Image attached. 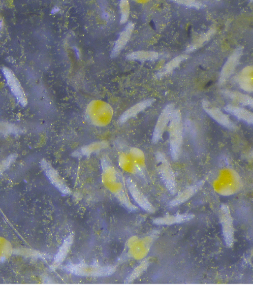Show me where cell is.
Returning a JSON list of instances; mask_svg holds the SVG:
<instances>
[{
    "label": "cell",
    "instance_id": "6da1fadb",
    "mask_svg": "<svg viewBox=\"0 0 253 285\" xmlns=\"http://www.w3.org/2000/svg\"><path fill=\"white\" fill-rule=\"evenodd\" d=\"M102 181L123 206L129 210H136V207L125 192V179L120 176L115 167L106 159L102 160Z\"/></svg>",
    "mask_w": 253,
    "mask_h": 285
},
{
    "label": "cell",
    "instance_id": "7a4b0ae2",
    "mask_svg": "<svg viewBox=\"0 0 253 285\" xmlns=\"http://www.w3.org/2000/svg\"><path fill=\"white\" fill-rule=\"evenodd\" d=\"M213 187L215 191L221 195H232L241 189L242 181L235 170L225 168L218 173L214 180Z\"/></svg>",
    "mask_w": 253,
    "mask_h": 285
},
{
    "label": "cell",
    "instance_id": "3957f363",
    "mask_svg": "<svg viewBox=\"0 0 253 285\" xmlns=\"http://www.w3.org/2000/svg\"><path fill=\"white\" fill-rule=\"evenodd\" d=\"M86 115L93 125L103 127L110 123L113 116V110L108 103L101 100H94L87 106Z\"/></svg>",
    "mask_w": 253,
    "mask_h": 285
},
{
    "label": "cell",
    "instance_id": "277c9868",
    "mask_svg": "<svg viewBox=\"0 0 253 285\" xmlns=\"http://www.w3.org/2000/svg\"><path fill=\"white\" fill-rule=\"evenodd\" d=\"M169 140L170 150L173 159L179 157L182 145V122L181 114L178 110H174L169 122Z\"/></svg>",
    "mask_w": 253,
    "mask_h": 285
},
{
    "label": "cell",
    "instance_id": "5b68a950",
    "mask_svg": "<svg viewBox=\"0 0 253 285\" xmlns=\"http://www.w3.org/2000/svg\"><path fill=\"white\" fill-rule=\"evenodd\" d=\"M219 217H220L221 226H222V232H223L225 243L228 247H232L234 244V227H233V220L231 217V213L227 205H221V208L219 211Z\"/></svg>",
    "mask_w": 253,
    "mask_h": 285
},
{
    "label": "cell",
    "instance_id": "8992f818",
    "mask_svg": "<svg viewBox=\"0 0 253 285\" xmlns=\"http://www.w3.org/2000/svg\"><path fill=\"white\" fill-rule=\"evenodd\" d=\"M154 235H150L144 238H130L128 241L129 254L135 259H141L146 256L150 250V246L154 240Z\"/></svg>",
    "mask_w": 253,
    "mask_h": 285
},
{
    "label": "cell",
    "instance_id": "52a82bcc",
    "mask_svg": "<svg viewBox=\"0 0 253 285\" xmlns=\"http://www.w3.org/2000/svg\"><path fill=\"white\" fill-rule=\"evenodd\" d=\"M67 270L82 276H106L114 272L115 267H104L96 265H85V264H73L65 267Z\"/></svg>",
    "mask_w": 253,
    "mask_h": 285
},
{
    "label": "cell",
    "instance_id": "ba28073f",
    "mask_svg": "<svg viewBox=\"0 0 253 285\" xmlns=\"http://www.w3.org/2000/svg\"><path fill=\"white\" fill-rule=\"evenodd\" d=\"M157 163H158V170L164 181V184L168 188L169 191L174 192L176 190V183L173 170L167 161L166 157L162 153L157 154Z\"/></svg>",
    "mask_w": 253,
    "mask_h": 285
},
{
    "label": "cell",
    "instance_id": "9c48e42d",
    "mask_svg": "<svg viewBox=\"0 0 253 285\" xmlns=\"http://www.w3.org/2000/svg\"><path fill=\"white\" fill-rule=\"evenodd\" d=\"M173 111H174V105L168 104L161 112V114H160L159 118H158L157 123L155 125V129L153 132V142H157L162 137L168 123L170 122Z\"/></svg>",
    "mask_w": 253,
    "mask_h": 285
},
{
    "label": "cell",
    "instance_id": "30bf717a",
    "mask_svg": "<svg viewBox=\"0 0 253 285\" xmlns=\"http://www.w3.org/2000/svg\"><path fill=\"white\" fill-rule=\"evenodd\" d=\"M242 47H238L233 51V53L230 55V57L227 59L226 63L224 64L222 70H221L220 74V83H224L235 71L236 66L238 65L239 60L242 55Z\"/></svg>",
    "mask_w": 253,
    "mask_h": 285
},
{
    "label": "cell",
    "instance_id": "8fae6325",
    "mask_svg": "<svg viewBox=\"0 0 253 285\" xmlns=\"http://www.w3.org/2000/svg\"><path fill=\"white\" fill-rule=\"evenodd\" d=\"M41 166H42L43 170L45 171L47 177L51 181V183L59 190L60 192H62L63 194H67L70 192L69 187L65 184V182L63 181V179L60 177V175L57 173V171L48 162H46L45 160H42Z\"/></svg>",
    "mask_w": 253,
    "mask_h": 285
},
{
    "label": "cell",
    "instance_id": "7c38bea8",
    "mask_svg": "<svg viewBox=\"0 0 253 285\" xmlns=\"http://www.w3.org/2000/svg\"><path fill=\"white\" fill-rule=\"evenodd\" d=\"M3 73L4 76L6 78V82L8 84V86L10 87L11 91L13 92V94L15 95V97L17 99V101L22 104L25 105L27 100H26V96H25V93L21 87L20 82L18 81V79L16 78V76L12 73V71L8 68H3Z\"/></svg>",
    "mask_w": 253,
    "mask_h": 285
},
{
    "label": "cell",
    "instance_id": "4fadbf2b",
    "mask_svg": "<svg viewBox=\"0 0 253 285\" xmlns=\"http://www.w3.org/2000/svg\"><path fill=\"white\" fill-rule=\"evenodd\" d=\"M203 108L212 118H214L221 125H223L224 127H226L230 130L236 129L235 124L229 119V117L227 115H225L223 112H221V110L219 108L213 106L209 102H203Z\"/></svg>",
    "mask_w": 253,
    "mask_h": 285
},
{
    "label": "cell",
    "instance_id": "5bb4252c",
    "mask_svg": "<svg viewBox=\"0 0 253 285\" xmlns=\"http://www.w3.org/2000/svg\"><path fill=\"white\" fill-rule=\"evenodd\" d=\"M125 183L126 186H127L129 192L131 193L133 199L135 200V202L138 203L139 206H141L144 210L148 211V212H154L155 209L153 207V205L149 202V200L144 196V194L140 191L138 189V187L132 182L131 179H125Z\"/></svg>",
    "mask_w": 253,
    "mask_h": 285
},
{
    "label": "cell",
    "instance_id": "9a60e30c",
    "mask_svg": "<svg viewBox=\"0 0 253 285\" xmlns=\"http://www.w3.org/2000/svg\"><path fill=\"white\" fill-rule=\"evenodd\" d=\"M119 165L126 172L132 173V174L143 175L144 170L139 167V165L133 159V157L131 156V154L129 152L128 153H121L119 155Z\"/></svg>",
    "mask_w": 253,
    "mask_h": 285
},
{
    "label": "cell",
    "instance_id": "2e32d148",
    "mask_svg": "<svg viewBox=\"0 0 253 285\" xmlns=\"http://www.w3.org/2000/svg\"><path fill=\"white\" fill-rule=\"evenodd\" d=\"M238 85L247 92H253V66L243 68L237 75Z\"/></svg>",
    "mask_w": 253,
    "mask_h": 285
},
{
    "label": "cell",
    "instance_id": "e0dca14e",
    "mask_svg": "<svg viewBox=\"0 0 253 285\" xmlns=\"http://www.w3.org/2000/svg\"><path fill=\"white\" fill-rule=\"evenodd\" d=\"M193 218L192 214H175V215H168V216H163L154 219V223L158 225H162V224H176V223H182L186 222V221L190 220Z\"/></svg>",
    "mask_w": 253,
    "mask_h": 285
},
{
    "label": "cell",
    "instance_id": "ac0fdd59",
    "mask_svg": "<svg viewBox=\"0 0 253 285\" xmlns=\"http://www.w3.org/2000/svg\"><path fill=\"white\" fill-rule=\"evenodd\" d=\"M202 184H203L202 182H199V183H197V184H195V185H192V186H190V187L186 188V189L184 190V191H182L181 193H179V194L170 202V205H171V206L179 205V204L185 202L186 200H188L189 198H191V197L198 191V190L201 188Z\"/></svg>",
    "mask_w": 253,
    "mask_h": 285
},
{
    "label": "cell",
    "instance_id": "d6986e66",
    "mask_svg": "<svg viewBox=\"0 0 253 285\" xmlns=\"http://www.w3.org/2000/svg\"><path fill=\"white\" fill-rule=\"evenodd\" d=\"M225 110L234 115L235 117L253 125V113L246 110L245 108H242L234 104H229L225 107Z\"/></svg>",
    "mask_w": 253,
    "mask_h": 285
},
{
    "label": "cell",
    "instance_id": "ffe728a7",
    "mask_svg": "<svg viewBox=\"0 0 253 285\" xmlns=\"http://www.w3.org/2000/svg\"><path fill=\"white\" fill-rule=\"evenodd\" d=\"M154 102V99H147L144 101H141L137 104H135L133 107L129 108L127 111H125L122 116L120 117V122H124V121H127L128 119H130L131 117L137 115L139 112L143 111L144 109H146L148 106H150L152 103Z\"/></svg>",
    "mask_w": 253,
    "mask_h": 285
},
{
    "label": "cell",
    "instance_id": "44dd1931",
    "mask_svg": "<svg viewBox=\"0 0 253 285\" xmlns=\"http://www.w3.org/2000/svg\"><path fill=\"white\" fill-rule=\"evenodd\" d=\"M133 29H134L133 23H128L127 25H126L125 29L122 31L120 36H119V38L117 39V42H116L115 47H114L113 52H112L113 55H115L116 53H118V52L124 47V45L128 42V40H129V38H130V36H131V34H132Z\"/></svg>",
    "mask_w": 253,
    "mask_h": 285
},
{
    "label": "cell",
    "instance_id": "7402d4cb",
    "mask_svg": "<svg viewBox=\"0 0 253 285\" xmlns=\"http://www.w3.org/2000/svg\"><path fill=\"white\" fill-rule=\"evenodd\" d=\"M223 93L232 101H234L236 103H240V104L245 105V106H250L253 108V97L249 96V95L242 94V93L236 92V91H224Z\"/></svg>",
    "mask_w": 253,
    "mask_h": 285
},
{
    "label": "cell",
    "instance_id": "603a6c76",
    "mask_svg": "<svg viewBox=\"0 0 253 285\" xmlns=\"http://www.w3.org/2000/svg\"><path fill=\"white\" fill-rule=\"evenodd\" d=\"M72 240H73V236L70 235L64 242H63L60 250L58 251L57 253V255L55 256L54 258V263H53V267H56L58 264H60L63 260H64V258L66 257L67 255V253L70 249V246L72 244Z\"/></svg>",
    "mask_w": 253,
    "mask_h": 285
},
{
    "label": "cell",
    "instance_id": "cb8c5ba5",
    "mask_svg": "<svg viewBox=\"0 0 253 285\" xmlns=\"http://www.w3.org/2000/svg\"><path fill=\"white\" fill-rule=\"evenodd\" d=\"M107 146L106 142H95V143H91L89 145L84 146L83 148H81L80 150H78L77 152H75L73 155H77V156H87L90 155L91 153H95L98 152L100 149L105 148Z\"/></svg>",
    "mask_w": 253,
    "mask_h": 285
},
{
    "label": "cell",
    "instance_id": "d4e9b609",
    "mask_svg": "<svg viewBox=\"0 0 253 285\" xmlns=\"http://www.w3.org/2000/svg\"><path fill=\"white\" fill-rule=\"evenodd\" d=\"M214 33H215V30H214V29H210V30H208L206 33H204V34L198 36L196 39H194L193 42H192L190 45L188 46V48H187L186 51H187V52H191V51H193V50L199 48V47L202 46L206 41H208Z\"/></svg>",
    "mask_w": 253,
    "mask_h": 285
},
{
    "label": "cell",
    "instance_id": "484cf974",
    "mask_svg": "<svg viewBox=\"0 0 253 285\" xmlns=\"http://www.w3.org/2000/svg\"><path fill=\"white\" fill-rule=\"evenodd\" d=\"M129 59H135V60H155L158 58V53L154 51H136L128 55Z\"/></svg>",
    "mask_w": 253,
    "mask_h": 285
},
{
    "label": "cell",
    "instance_id": "4316f807",
    "mask_svg": "<svg viewBox=\"0 0 253 285\" xmlns=\"http://www.w3.org/2000/svg\"><path fill=\"white\" fill-rule=\"evenodd\" d=\"M187 58V56H185V55H180V56H177V57H175L174 59H172L171 61H169L167 64L164 66V68H163V70L160 72V74L159 75H164V74H167V73H169L170 71H172L173 69H175L180 63L183 61V60H185Z\"/></svg>",
    "mask_w": 253,
    "mask_h": 285
},
{
    "label": "cell",
    "instance_id": "83f0119b",
    "mask_svg": "<svg viewBox=\"0 0 253 285\" xmlns=\"http://www.w3.org/2000/svg\"><path fill=\"white\" fill-rule=\"evenodd\" d=\"M148 265H149V261H148V260L142 261V262L133 270V272L129 275V277L127 278V282L133 281V280H135L137 277H139V276L147 269Z\"/></svg>",
    "mask_w": 253,
    "mask_h": 285
},
{
    "label": "cell",
    "instance_id": "f1b7e54d",
    "mask_svg": "<svg viewBox=\"0 0 253 285\" xmlns=\"http://www.w3.org/2000/svg\"><path fill=\"white\" fill-rule=\"evenodd\" d=\"M120 9H121V23L126 22L129 15V2L128 1H121L120 2Z\"/></svg>",
    "mask_w": 253,
    "mask_h": 285
},
{
    "label": "cell",
    "instance_id": "f546056e",
    "mask_svg": "<svg viewBox=\"0 0 253 285\" xmlns=\"http://www.w3.org/2000/svg\"><path fill=\"white\" fill-rule=\"evenodd\" d=\"M178 3L185 4L187 6H192V7H199L202 4L201 2H197V1H180Z\"/></svg>",
    "mask_w": 253,
    "mask_h": 285
},
{
    "label": "cell",
    "instance_id": "4dcf8cb0",
    "mask_svg": "<svg viewBox=\"0 0 253 285\" xmlns=\"http://www.w3.org/2000/svg\"><path fill=\"white\" fill-rule=\"evenodd\" d=\"M14 157H15V155H11V156H9V157L7 158V159H5V161L3 162V163H5V165H2V166H1V167H2V171H3L4 168L6 169V168L8 167V165H9V163L14 160Z\"/></svg>",
    "mask_w": 253,
    "mask_h": 285
},
{
    "label": "cell",
    "instance_id": "1f68e13d",
    "mask_svg": "<svg viewBox=\"0 0 253 285\" xmlns=\"http://www.w3.org/2000/svg\"><path fill=\"white\" fill-rule=\"evenodd\" d=\"M246 158H248V159H253V150H251L249 153L246 154Z\"/></svg>",
    "mask_w": 253,
    "mask_h": 285
}]
</instances>
